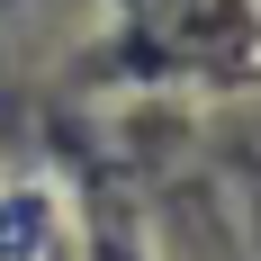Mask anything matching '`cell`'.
<instances>
[{
	"label": "cell",
	"mask_w": 261,
	"mask_h": 261,
	"mask_svg": "<svg viewBox=\"0 0 261 261\" xmlns=\"http://www.w3.org/2000/svg\"><path fill=\"white\" fill-rule=\"evenodd\" d=\"M45 252V198H0V261Z\"/></svg>",
	"instance_id": "1"
}]
</instances>
